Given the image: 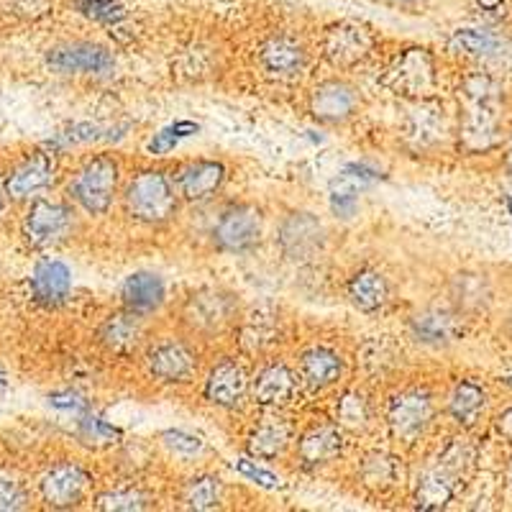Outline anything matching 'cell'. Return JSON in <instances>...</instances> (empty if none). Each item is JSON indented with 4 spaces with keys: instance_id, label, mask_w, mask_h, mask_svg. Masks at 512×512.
<instances>
[{
    "instance_id": "1",
    "label": "cell",
    "mask_w": 512,
    "mask_h": 512,
    "mask_svg": "<svg viewBox=\"0 0 512 512\" xmlns=\"http://www.w3.org/2000/svg\"><path fill=\"white\" fill-rule=\"evenodd\" d=\"M474 464V451L466 443H448L446 451L433 461L418 479L415 502L420 510H443L448 502L459 495Z\"/></svg>"
},
{
    "instance_id": "2",
    "label": "cell",
    "mask_w": 512,
    "mask_h": 512,
    "mask_svg": "<svg viewBox=\"0 0 512 512\" xmlns=\"http://www.w3.org/2000/svg\"><path fill=\"white\" fill-rule=\"evenodd\" d=\"M128 216L141 223H164L175 216V185L162 172H141L131 180L123 195Z\"/></svg>"
},
{
    "instance_id": "3",
    "label": "cell",
    "mask_w": 512,
    "mask_h": 512,
    "mask_svg": "<svg viewBox=\"0 0 512 512\" xmlns=\"http://www.w3.org/2000/svg\"><path fill=\"white\" fill-rule=\"evenodd\" d=\"M118 187V164L111 157H95L70 182V195L90 216H103L111 208Z\"/></svg>"
},
{
    "instance_id": "4",
    "label": "cell",
    "mask_w": 512,
    "mask_h": 512,
    "mask_svg": "<svg viewBox=\"0 0 512 512\" xmlns=\"http://www.w3.org/2000/svg\"><path fill=\"white\" fill-rule=\"evenodd\" d=\"M280 249L287 259L292 262H313L315 256L323 254L326 246V228L313 213H290L285 221L280 223V233H277Z\"/></svg>"
},
{
    "instance_id": "5",
    "label": "cell",
    "mask_w": 512,
    "mask_h": 512,
    "mask_svg": "<svg viewBox=\"0 0 512 512\" xmlns=\"http://www.w3.org/2000/svg\"><path fill=\"white\" fill-rule=\"evenodd\" d=\"M75 213L57 200H36L31 203L29 213L24 216V236L36 249L57 246L70 236Z\"/></svg>"
},
{
    "instance_id": "6",
    "label": "cell",
    "mask_w": 512,
    "mask_h": 512,
    "mask_svg": "<svg viewBox=\"0 0 512 512\" xmlns=\"http://www.w3.org/2000/svg\"><path fill=\"white\" fill-rule=\"evenodd\" d=\"M47 64L59 75H108L116 67V59L93 41H72L49 49Z\"/></svg>"
},
{
    "instance_id": "7",
    "label": "cell",
    "mask_w": 512,
    "mask_h": 512,
    "mask_svg": "<svg viewBox=\"0 0 512 512\" xmlns=\"http://www.w3.org/2000/svg\"><path fill=\"white\" fill-rule=\"evenodd\" d=\"M264 231L262 213L254 205H233L218 218L216 228H213V241L218 249L239 254V251L251 249L259 244Z\"/></svg>"
},
{
    "instance_id": "8",
    "label": "cell",
    "mask_w": 512,
    "mask_h": 512,
    "mask_svg": "<svg viewBox=\"0 0 512 512\" xmlns=\"http://www.w3.org/2000/svg\"><path fill=\"white\" fill-rule=\"evenodd\" d=\"M431 420L433 400L425 390H405L390 402L387 423H390L392 438H397V441H415L418 436H423L425 428L431 425Z\"/></svg>"
},
{
    "instance_id": "9",
    "label": "cell",
    "mask_w": 512,
    "mask_h": 512,
    "mask_svg": "<svg viewBox=\"0 0 512 512\" xmlns=\"http://www.w3.org/2000/svg\"><path fill=\"white\" fill-rule=\"evenodd\" d=\"M236 318V300L228 292L203 290L192 295L185 305L187 326L200 333H218Z\"/></svg>"
},
{
    "instance_id": "10",
    "label": "cell",
    "mask_w": 512,
    "mask_h": 512,
    "mask_svg": "<svg viewBox=\"0 0 512 512\" xmlns=\"http://www.w3.org/2000/svg\"><path fill=\"white\" fill-rule=\"evenodd\" d=\"M88 487L90 474L77 464H57L41 477V497L49 507L59 510L80 505Z\"/></svg>"
},
{
    "instance_id": "11",
    "label": "cell",
    "mask_w": 512,
    "mask_h": 512,
    "mask_svg": "<svg viewBox=\"0 0 512 512\" xmlns=\"http://www.w3.org/2000/svg\"><path fill=\"white\" fill-rule=\"evenodd\" d=\"M379 177L382 175L369 164H349L346 169H341L331 180V190H328L333 213L338 218H354L359 210L361 192L372 187Z\"/></svg>"
},
{
    "instance_id": "12",
    "label": "cell",
    "mask_w": 512,
    "mask_h": 512,
    "mask_svg": "<svg viewBox=\"0 0 512 512\" xmlns=\"http://www.w3.org/2000/svg\"><path fill=\"white\" fill-rule=\"evenodd\" d=\"M410 336L423 346H441L454 344L461 336V318L454 310L446 308H425L410 318Z\"/></svg>"
},
{
    "instance_id": "13",
    "label": "cell",
    "mask_w": 512,
    "mask_h": 512,
    "mask_svg": "<svg viewBox=\"0 0 512 512\" xmlns=\"http://www.w3.org/2000/svg\"><path fill=\"white\" fill-rule=\"evenodd\" d=\"M52 177H54V159L49 157V154L39 152L13 169L11 175L6 177L3 192H6V198L13 200V203L31 200L36 192L49 187Z\"/></svg>"
},
{
    "instance_id": "14",
    "label": "cell",
    "mask_w": 512,
    "mask_h": 512,
    "mask_svg": "<svg viewBox=\"0 0 512 512\" xmlns=\"http://www.w3.org/2000/svg\"><path fill=\"white\" fill-rule=\"evenodd\" d=\"M387 85L402 95H423L433 85V59L423 49H410L390 67Z\"/></svg>"
},
{
    "instance_id": "15",
    "label": "cell",
    "mask_w": 512,
    "mask_h": 512,
    "mask_svg": "<svg viewBox=\"0 0 512 512\" xmlns=\"http://www.w3.org/2000/svg\"><path fill=\"white\" fill-rule=\"evenodd\" d=\"M359 108V93L344 80H328L318 85L310 100V111L323 123H341Z\"/></svg>"
},
{
    "instance_id": "16",
    "label": "cell",
    "mask_w": 512,
    "mask_h": 512,
    "mask_svg": "<svg viewBox=\"0 0 512 512\" xmlns=\"http://www.w3.org/2000/svg\"><path fill=\"white\" fill-rule=\"evenodd\" d=\"M223 180H226V167L221 162H190L185 167L177 169L175 187L177 195H182L190 203H200L208 200L210 195H216L221 190Z\"/></svg>"
},
{
    "instance_id": "17",
    "label": "cell",
    "mask_w": 512,
    "mask_h": 512,
    "mask_svg": "<svg viewBox=\"0 0 512 512\" xmlns=\"http://www.w3.org/2000/svg\"><path fill=\"white\" fill-rule=\"evenodd\" d=\"M246 390H249V379H246L244 367L231 359L213 367L208 382H205V397L218 408H239Z\"/></svg>"
},
{
    "instance_id": "18",
    "label": "cell",
    "mask_w": 512,
    "mask_h": 512,
    "mask_svg": "<svg viewBox=\"0 0 512 512\" xmlns=\"http://www.w3.org/2000/svg\"><path fill=\"white\" fill-rule=\"evenodd\" d=\"M326 57L336 67H354L356 62L367 57L372 49V39L361 26L356 24H338L326 34Z\"/></svg>"
},
{
    "instance_id": "19",
    "label": "cell",
    "mask_w": 512,
    "mask_h": 512,
    "mask_svg": "<svg viewBox=\"0 0 512 512\" xmlns=\"http://www.w3.org/2000/svg\"><path fill=\"white\" fill-rule=\"evenodd\" d=\"M31 292L39 303L62 305L72 292V272L59 259H41L31 272Z\"/></svg>"
},
{
    "instance_id": "20",
    "label": "cell",
    "mask_w": 512,
    "mask_h": 512,
    "mask_svg": "<svg viewBox=\"0 0 512 512\" xmlns=\"http://www.w3.org/2000/svg\"><path fill=\"white\" fill-rule=\"evenodd\" d=\"M195 369V356L182 341H164L149 351V372L162 382H185Z\"/></svg>"
},
{
    "instance_id": "21",
    "label": "cell",
    "mask_w": 512,
    "mask_h": 512,
    "mask_svg": "<svg viewBox=\"0 0 512 512\" xmlns=\"http://www.w3.org/2000/svg\"><path fill=\"white\" fill-rule=\"evenodd\" d=\"M259 59H262L264 70L272 77H277V80L297 77L305 70V62H308L303 47H300L297 41L285 39V36H280V39H269L262 47V52H259Z\"/></svg>"
},
{
    "instance_id": "22",
    "label": "cell",
    "mask_w": 512,
    "mask_h": 512,
    "mask_svg": "<svg viewBox=\"0 0 512 512\" xmlns=\"http://www.w3.org/2000/svg\"><path fill=\"white\" fill-rule=\"evenodd\" d=\"M164 295L167 292H164L162 277L154 272H134L121 287L123 305L139 315H149L162 308Z\"/></svg>"
},
{
    "instance_id": "23",
    "label": "cell",
    "mask_w": 512,
    "mask_h": 512,
    "mask_svg": "<svg viewBox=\"0 0 512 512\" xmlns=\"http://www.w3.org/2000/svg\"><path fill=\"white\" fill-rule=\"evenodd\" d=\"M292 395H295V374L285 364H272V367L262 369L259 377L254 379V387H251L254 402L264 405V408L285 405Z\"/></svg>"
},
{
    "instance_id": "24",
    "label": "cell",
    "mask_w": 512,
    "mask_h": 512,
    "mask_svg": "<svg viewBox=\"0 0 512 512\" xmlns=\"http://www.w3.org/2000/svg\"><path fill=\"white\" fill-rule=\"evenodd\" d=\"M497 103H469V111L464 118V144L479 152V149H489L495 144L497 134Z\"/></svg>"
},
{
    "instance_id": "25",
    "label": "cell",
    "mask_w": 512,
    "mask_h": 512,
    "mask_svg": "<svg viewBox=\"0 0 512 512\" xmlns=\"http://www.w3.org/2000/svg\"><path fill=\"white\" fill-rule=\"evenodd\" d=\"M349 300L364 313H374V310L384 308L387 300H390V285H387L382 272L361 269L349 282Z\"/></svg>"
},
{
    "instance_id": "26",
    "label": "cell",
    "mask_w": 512,
    "mask_h": 512,
    "mask_svg": "<svg viewBox=\"0 0 512 512\" xmlns=\"http://www.w3.org/2000/svg\"><path fill=\"white\" fill-rule=\"evenodd\" d=\"M341 433L333 425H318L313 431H308L300 441V459L308 466L328 464V461L336 459L341 454Z\"/></svg>"
},
{
    "instance_id": "27",
    "label": "cell",
    "mask_w": 512,
    "mask_h": 512,
    "mask_svg": "<svg viewBox=\"0 0 512 512\" xmlns=\"http://www.w3.org/2000/svg\"><path fill=\"white\" fill-rule=\"evenodd\" d=\"M300 374H303V379L310 387L323 390V387H331L341 377V359H338L336 351L318 346V349H310L303 354Z\"/></svg>"
},
{
    "instance_id": "28",
    "label": "cell",
    "mask_w": 512,
    "mask_h": 512,
    "mask_svg": "<svg viewBox=\"0 0 512 512\" xmlns=\"http://www.w3.org/2000/svg\"><path fill=\"white\" fill-rule=\"evenodd\" d=\"M141 331H144L141 315L126 308V313H116L105 320L103 328H100V338L111 351H128L139 344Z\"/></svg>"
},
{
    "instance_id": "29",
    "label": "cell",
    "mask_w": 512,
    "mask_h": 512,
    "mask_svg": "<svg viewBox=\"0 0 512 512\" xmlns=\"http://www.w3.org/2000/svg\"><path fill=\"white\" fill-rule=\"evenodd\" d=\"M290 438V425L282 420H267V423L256 425L249 436V454L256 459H274L290 446Z\"/></svg>"
},
{
    "instance_id": "30",
    "label": "cell",
    "mask_w": 512,
    "mask_h": 512,
    "mask_svg": "<svg viewBox=\"0 0 512 512\" xmlns=\"http://www.w3.org/2000/svg\"><path fill=\"white\" fill-rule=\"evenodd\" d=\"M484 390L477 382H459L448 397V413L459 425H474L484 413Z\"/></svg>"
},
{
    "instance_id": "31",
    "label": "cell",
    "mask_w": 512,
    "mask_h": 512,
    "mask_svg": "<svg viewBox=\"0 0 512 512\" xmlns=\"http://www.w3.org/2000/svg\"><path fill=\"white\" fill-rule=\"evenodd\" d=\"M451 297L461 310H482L492 297V287L484 274L464 272L451 282Z\"/></svg>"
},
{
    "instance_id": "32",
    "label": "cell",
    "mask_w": 512,
    "mask_h": 512,
    "mask_svg": "<svg viewBox=\"0 0 512 512\" xmlns=\"http://www.w3.org/2000/svg\"><path fill=\"white\" fill-rule=\"evenodd\" d=\"M280 333V320L269 310H254L246 318L244 331H241V341L249 351H262L272 344L274 338Z\"/></svg>"
},
{
    "instance_id": "33",
    "label": "cell",
    "mask_w": 512,
    "mask_h": 512,
    "mask_svg": "<svg viewBox=\"0 0 512 512\" xmlns=\"http://www.w3.org/2000/svg\"><path fill=\"white\" fill-rule=\"evenodd\" d=\"M497 49H500V39L492 31L461 29L451 36V52L466 54V57H489Z\"/></svg>"
},
{
    "instance_id": "34",
    "label": "cell",
    "mask_w": 512,
    "mask_h": 512,
    "mask_svg": "<svg viewBox=\"0 0 512 512\" xmlns=\"http://www.w3.org/2000/svg\"><path fill=\"white\" fill-rule=\"evenodd\" d=\"M221 497L223 487L216 477H198L185 487L182 502L190 510H213V507L221 505Z\"/></svg>"
},
{
    "instance_id": "35",
    "label": "cell",
    "mask_w": 512,
    "mask_h": 512,
    "mask_svg": "<svg viewBox=\"0 0 512 512\" xmlns=\"http://www.w3.org/2000/svg\"><path fill=\"white\" fill-rule=\"evenodd\" d=\"M338 423L344 425V428H351V431H361V428H367L369 418H372V410H369L367 397L359 395V392H349V395L341 397L336 408Z\"/></svg>"
},
{
    "instance_id": "36",
    "label": "cell",
    "mask_w": 512,
    "mask_h": 512,
    "mask_svg": "<svg viewBox=\"0 0 512 512\" xmlns=\"http://www.w3.org/2000/svg\"><path fill=\"white\" fill-rule=\"evenodd\" d=\"M98 510H116V512H131V510H144L149 507L144 492L139 489H116V492H108V495L98 497Z\"/></svg>"
},
{
    "instance_id": "37",
    "label": "cell",
    "mask_w": 512,
    "mask_h": 512,
    "mask_svg": "<svg viewBox=\"0 0 512 512\" xmlns=\"http://www.w3.org/2000/svg\"><path fill=\"white\" fill-rule=\"evenodd\" d=\"M500 98V88L492 77H469L464 82V100L466 103H497Z\"/></svg>"
},
{
    "instance_id": "38",
    "label": "cell",
    "mask_w": 512,
    "mask_h": 512,
    "mask_svg": "<svg viewBox=\"0 0 512 512\" xmlns=\"http://www.w3.org/2000/svg\"><path fill=\"white\" fill-rule=\"evenodd\" d=\"M26 507L24 484L11 474H0V512H16Z\"/></svg>"
},
{
    "instance_id": "39",
    "label": "cell",
    "mask_w": 512,
    "mask_h": 512,
    "mask_svg": "<svg viewBox=\"0 0 512 512\" xmlns=\"http://www.w3.org/2000/svg\"><path fill=\"white\" fill-rule=\"evenodd\" d=\"M162 443L172 451V454H180V456H195L203 451V438L200 436H192L187 431H164L162 433Z\"/></svg>"
},
{
    "instance_id": "40",
    "label": "cell",
    "mask_w": 512,
    "mask_h": 512,
    "mask_svg": "<svg viewBox=\"0 0 512 512\" xmlns=\"http://www.w3.org/2000/svg\"><path fill=\"white\" fill-rule=\"evenodd\" d=\"M397 359V351L392 349L387 341H372V344L364 346V364L372 372H384L390 369Z\"/></svg>"
},
{
    "instance_id": "41",
    "label": "cell",
    "mask_w": 512,
    "mask_h": 512,
    "mask_svg": "<svg viewBox=\"0 0 512 512\" xmlns=\"http://www.w3.org/2000/svg\"><path fill=\"white\" fill-rule=\"evenodd\" d=\"M364 479L369 484H390L395 479V464H392L390 456L374 454L369 456L367 464H364Z\"/></svg>"
},
{
    "instance_id": "42",
    "label": "cell",
    "mask_w": 512,
    "mask_h": 512,
    "mask_svg": "<svg viewBox=\"0 0 512 512\" xmlns=\"http://www.w3.org/2000/svg\"><path fill=\"white\" fill-rule=\"evenodd\" d=\"M233 469H236L239 474H244L246 479H251V482L262 484V487H267V489L282 487L280 477H274L272 472H267V469H262V466H256L254 461H246V459L233 461Z\"/></svg>"
},
{
    "instance_id": "43",
    "label": "cell",
    "mask_w": 512,
    "mask_h": 512,
    "mask_svg": "<svg viewBox=\"0 0 512 512\" xmlns=\"http://www.w3.org/2000/svg\"><path fill=\"white\" fill-rule=\"evenodd\" d=\"M190 128H195V126H192V123H177V126L167 128V131H162V134L154 136V141L149 144V149H152V152H169V149H172V146H175L182 136H187V134H182V131H190Z\"/></svg>"
},
{
    "instance_id": "44",
    "label": "cell",
    "mask_w": 512,
    "mask_h": 512,
    "mask_svg": "<svg viewBox=\"0 0 512 512\" xmlns=\"http://www.w3.org/2000/svg\"><path fill=\"white\" fill-rule=\"evenodd\" d=\"M8 6L16 16L39 18L49 11V0H8Z\"/></svg>"
},
{
    "instance_id": "45",
    "label": "cell",
    "mask_w": 512,
    "mask_h": 512,
    "mask_svg": "<svg viewBox=\"0 0 512 512\" xmlns=\"http://www.w3.org/2000/svg\"><path fill=\"white\" fill-rule=\"evenodd\" d=\"M497 433H500L502 438H505V441H510L512 443V408H507L505 413L500 415V418H497Z\"/></svg>"
},
{
    "instance_id": "46",
    "label": "cell",
    "mask_w": 512,
    "mask_h": 512,
    "mask_svg": "<svg viewBox=\"0 0 512 512\" xmlns=\"http://www.w3.org/2000/svg\"><path fill=\"white\" fill-rule=\"evenodd\" d=\"M477 3L484 11H500V8L505 6V0H477Z\"/></svg>"
},
{
    "instance_id": "47",
    "label": "cell",
    "mask_w": 512,
    "mask_h": 512,
    "mask_svg": "<svg viewBox=\"0 0 512 512\" xmlns=\"http://www.w3.org/2000/svg\"><path fill=\"white\" fill-rule=\"evenodd\" d=\"M382 3H387V6H397V8H413L418 6L420 0H382Z\"/></svg>"
},
{
    "instance_id": "48",
    "label": "cell",
    "mask_w": 512,
    "mask_h": 512,
    "mask_svg": "<svg viewBox=\"0 0 512 512\" xmlns=\"http://www.w3.org/2000/svg\"><path fill=\"white\" fill-rule=\"evenodd\" d=\"M507 167L512 169V144H510V149H507Z\"/></svg>"
},
{
    "instance_id": "49",
    "label": "cell",
    "mask_w": 512,
    "mask_h": 512,
    "mask_svg": "<svg viewBox=\"0 0 512 512\" xmlns=\"http://www.w3.org/2000/svg\"><path fill=\"white\" fill-rule=\"evenodd\" d=\"M507 208H510V213H512V195H510V198H507Z\"/></svg>"
},
{
    "instance_id": "50",
    "label": "cell",
    "mask_w": 512,
    "mask_h": 512,
    "mask_svg": "<svg viewBox=\"0 0 512 512\" xmlns=\"http://www.w3.org/2000/svg\"><path fill=\"white\" fill-rule=\"evenodd\" d=\"M507 479H510V487H512V466H510V474H507Z\"/></svg>"
},
{
    "instance_id": "51",
    "label": "cell",
    "mask_w": 512,
    "mask_h": 512,
    "mask_svg": "<svg viewBox=\"0 0 512 512\" xmlns=\"http://www.w3.org/2000/svg\"><path fill=\"white\" fill-rule=\"evenodd\" d=\"M0 210H3V195H0Z\"/></svg>"
},
{
    "instance_id": "52",
    "label": "cell",
    "mask_w": 512,
    "mask_h": 512,
    "mask_svg": "<svg viewBox=\"0 0 512 512\" xmlns=\"http://www.w3.org/2000/svg\"><path fill=\"white\" fill-rule=\"evenodd\" d=\"M510 333H512V315H510Z\"/></svg>"
},
{
    "instance_id": "53",
    "label": "cell",
    "mask_w": 512,
    "mask_h": 512,
    "mask_svg": "<svg viewBox=\"0 0 512 512\" xmlns=\"http://www.w3.org/2000/svg\"><path fill=\"white\" fill-rule=\"evenodd\" d=\"M0 382H3V377H0Z\"/></svg>"
}]
</instances>
